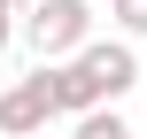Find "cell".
<instances>
[{
  "label": "cell",
  "instance_id": "obj_6",
  "mask_svg": "<svg viewBox=\"0 0 147 139\" xmlns=\"http://www.w3.org/2000/svg\"><path fill=\"white\" fill-rule=\"evenodd\" d=\"M16 31H23V8H16V0H0V54H8V39H16Z\"/></svg>",
  "mask_w": 147,
  "mask_h": 139
},
{
  "label": "cell",
  "instance_id": "obj_1",
  "mask_svg": "<svg viewBox=\"0 0 147 139\" xmlns=\"http://www.w3.org/2000/svg\"><path fill=\"white\" fill-rule=\"evenodd\" d=\"M47 77H54V108H62V116L116 108V101L140 85V54H132V39H85L70 62H47Z\"/></svg>",
  "mask_w": 147,
  "mask_h": 139
},
{
  "label": "cell",
  "instance_id": "obj_3",
  "mask_svg": "<svg viewBox=\"0 0 147 139\" xmlns=\"http://www.w3.org/2000/svg\"><path fill=\"white\" fill-rule=\"evenodd\" d=\"M54 116H62V108H54V77H47V62L0 93V132H8V139H31V132H47Z\"/></svg>",
  "mask_w": 147,
  "mask_h": 139
},
{
  "label": "cell",
  "instance_id": "obj_5",
  "mask_svg": "<svg viewBox=\"0 0 147 139\" xmlns=\"http://www.w3.org/2000/svg\"><path fill=\"white\" fill-rule=\"evenodd\" d=\"M109 15L124 23V39H147V0H109Z\"/></svg>",
  "mask_w": 147,
  "mask_h": 139
},
{
  "label": "cell",
  "instance_id": "obj_4",
  "mask_svg": "<svg viewBox=\"0 0 147 139\" xmlns=\"http://www.w3.org/2000/svg\"><path fill=\"white\" fill-rule=\"evenodd\" d=\"M78 139H132V124H124L116 108H85V116H78Z\"/></svg>",
  "mask_w": 147,
  "mask_h": 139
},
{
  "label": "cell",
  "instance_id": "obj_2",
  "mask_svg": "<svg viewBox=\"0 0 147 139\" xmlns=\"http://www.w3.org/2000/svg\"><path fill=\"white\" fill-rule=\"evenodd\" d=\"M23 39L39 62H70L85 39H93V0H39L23 15Z\"/></svg>",
  "mask_w": 147,
  "mask_h": 139
}]
</instances>
